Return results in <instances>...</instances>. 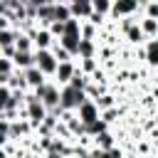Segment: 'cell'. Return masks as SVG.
Here are the masks:
<instances>
[{"label":"cell","instance_id":"7a4b0ae2","mask_svg":"<svg viewBox=\"0 0 158 158\" xmlns=\"http://www.w3.org/2000/svg\"><path fill=\"white\" fill-rule=\"evenodd\" d=\"M35 96L37 99H42V104L49 109V114L52 111H57L59 106H62V86L54 81V79H49L47 84H42L40 89H35Z\"/></svg>","mask_w":158,"mask_h":158},{"label":"cell","instance_id":"cb8c5ba5","mask_svg":"<svg viewBox=\"0 0 158 158\" xmlns=\"http://www.w3.org/2000/svg\"><path fill=\"white\" fill-rule=\"evenodd\" d=\"M52 52H54V57H57L59 62H72V59H74V57H72V54H69V52H67V49H64V47L59 44V40L54 42V47H52Z\"/></svg>","mask_w":158,"mask_h":158},{"label":"cell","instance_id":"603a6c76","mask_svg":"<svg viewBox=\"0 0 158 158\" xmlns=\"http://www.w3.org/2000/svg\"><path fill=\"white\" fill-rule=\"evenodd\" d=\"M94 101H96V106H99L101 111H106V109H114V106H116V101H114V94H109V91H106L104 96L94 99Z\"/></svg>","mask_w":158,"mask_h":158},{"label":"cell","instance_id":"83f0119b","mask_svg":"<svg viewBox=\"0 0 158 158\" xmlns=\"http://www.w3.org/2000/svg\"><path fill=\"white\" fill-rule=\"evenodd\" d=\"M49 2H57V0H27V5H32V7H42V5H49Z\"/></svg>","mask_w":158,"mask_h":158},{"label":"cell","instance_id":"6da1fadb","mask_svg":"<svg viewBox=\"0 0 158 158\" xmlns=\"http://www.w3.org/2000/svg\"><path fill=\"white\" fill-rule=\"evenodd\" d=\"M47 116H49V109L42 104V99H37L35 91H27V96H25V109H22V118H30V121L35 123V131H37V126H40Z\"/></svg>","mask_w":158,"mask_h":158},{"label":"cell","instance_id":"277c9868","mask_svg":"<svg viewBox=\"0 0 158 158\" xmlns=\"http://www.w3.org/2000/svg\"><path fill=\"white\" fill-rule=\"evenodd\" d=\"M89 99V94L86 91H79V89H74V86H62V109H67V111H77L84 101Z\"/></svg>","mask_w":158,"mask_h":158},{"label":"cell","instance_id":"7402d4cb","mask_svg":"<svg viewBox=\"0 0 158 158\" xmlns=\"http://www.w3.org/2000/svg\"><path fill=\"white\" fill-rule=\"evenodd\" d=\"M81 25H84V22L77 20V17L67 20V22H64V35H79V37H81ZM64 35H62V37H64Z\"/></svg>","mask_w":158,"mask_h":158},{"label":"cell","instance_id":"8fae6325","mask_svg":"<svg viewBox=\"0 0 158 158\" xmlns=\"http://www.w3.org/2000/svg\"><path fill=\"white\" fill-rule=\"evenodd\" d=\"M123 40L131 44V47H143L146 42H148V37L143 35V30H141V25H133V27H128L126 32H123Z\"/></svg>","mask_w":158,"mask_h":158},{"label":"cell","instance_id":"9c48e42d","mask_svg":"<svg viewBox=\"0 0 158 158\" xmlns=\"http://www.w3.org/2000/svg\"><path fill=\"white\" fill-rule=\"evenodd\" d=\"M22 74H25V81H27L30 91H35V89H40L42 84H47V81H49V79H47V77H44V74H42L37 67H30V69H25Z\"/></svg>","mask_w":158,"mask_h":158},{"label":"cell","instance_id":"e0dca14e","mask_svg":"<svg viewBox=\"0 0 158 158\" xmlns=\"http://www.w3.org/2000/svg\"><path fill=\"white\" fill-rule=\"evenodd\" d=\"M15 47H17V52H35V40H32L27 32L17 30V40H15Z\"/></svg>","mask_w":158,"mask_h":158},{"label":"cell","instance_id":"d6986e66","mask_svg":"<svg viewBox=\"0 0 158 158\" xmlns=\"http://www.w3.org/2000/svg\"><path fill=\"white\" fill-rule=\"evenodd\" d=\"M77 64H79V69H81L86 77H91V74L99 69V59H96V57H91V59H77Z\"/></svg>","mask_w":158,"mask_h":158},{"label":"cell","instance_id":"2e32d148","mask_svg":"<svg viewBox=\"0 0 158 158\" xmlns=\"http://www.w3.org/2000/svg\"><path fill=\"white\" fill-rule=\"evenodd\" d=\"M138 25H141V30H143V35H146L148 40H158V20H153V17H141Z\"/></svg>","mask_w":158,"mask_h":158},{"label":"cell","instance_id":"d4e9b609","mask_svg":"<svg viewBox=\"0 0 158 158\" xmlns=\"http://www.w3.org/2000/svg\"><path fill=\"white\" fill-rule=\"evenodd\" d=\"M116 116H121V109H118V106H114V109H106V111H101V118H104L106 123L116 121Z\"/></svg>","mask_w":158,"mask_h":158},{"label":"cell","instance_id":"5b68a950","mask_svg":"<svg viewBox=\"0 0 158 158\" xmlns=\"http://www.w3.org/2000/svg\"><path fill=\"white\" fill-rule=\"evenodd\" d=\"M133 15H141V0H114V7H111V17H133Z\"/></svg>","mask_w":158,"mask_h":158},{"label":"cell","instance_id":"9a60e30c","mask_svg":"<svg viewBox=\"0 0 158 158\" xmlns=\"http://www.w3.org/2000/svg\"><path fill=\"white\" fill-rule=\"evenodd\" d=\"M91 143H94V148H99V151H111V148L116 146V141H114L111 131H104V133H99L96 138H91Z\"/></svg>","mask_w":158,"mask_h":158},{"label":"cell","instance_id":"5bb4252c","mask_svg":"<svg viewBox=\"0 0 158 158\" xmlns=\"http://www.w3.org/2000/svg\"><path fill=\"white\" fill-rule=\"evenodd\" d=\"M12 62H15V67H17L20 72H25V69L35 67V52H17V54L12 57Z\"/></svg>","mask_w":158,"mask_h":158},{"label":"cell","instance_id":"3957f363","mask_svg":"<svg viewBox=\"0 0 158 158\" xmlns=\"http://www.w3.org/2000/svg\"><path fill=\"white\" fill-rule=\"evenodd\" d=\"M35 67H37L47 79H54L57 67H59V59L54 57L52 49H35Z\"/></svg>","mask_w":158,"mask_h":158},{"label":"cell","instance_id":"ac0fdd59","mask_svg":"<svg viewBox=\"0 0 158 158\" xmlns=\"http://www.w3.org/2000/svg\"><path fill=\"white\" fill-rule=\"evenodd\" d=\"M94 5V12L101 15V17H111V7H114V0H91Z\"/></svg>","mask_w":158,"mask_h":158},{"label":"cell","instance_id":"ffe728a7","mask_svg":"<svg viewBox=\"0 0 158 158\" xmlns=\"http://www.w3.org/2000/svg\"><path fill=\"white\" fill-rule=\"evenodd\" d=\"M104 131H109V123H106L104 118H99V121H94V123L86 126V136H89V138H96V136L104 133Z\"/></svg>","mask_w":158,"mask_h":158},{"label":"cell","instance_id":"f1b7e54d","mask_svg":"<svg viewBox=\"0 0 158 158\" xmlns=\"http://www.w3.org/2000/svg\"><path fill=\"white\" fill-rule=\"evenodd\" d=\"M64 2H74V0H64Z\"/></svg>","mask_w":158,"mask_h":158},{"label":"cell","instance_id":"44dd1931","mask_svg":"<svg viewBox=\"0 0 158 158\" xmlns=\"http://www.w3.org/2000/svg\"><path fill=\"white\" fill-rule=\"evenodd\" d=\"M91 158H123V151L121 148H111V151H99V148H91Z\"/></svg>","mask_w":158,"mask_h":158},{"label":"cell","instance_id":"484cf974","mask_svg":"<svg viewBox=\"0 0 158 158\" xmlns=\"http://www.w3.org/2000/svg\"><path fill=\"white\" fill-rule=\"evenodd\" d=\"M143 17H153V20H158V2H156V0H151V2L146 5Z\"/></svg>","mask_w":158,"mask_h":158},{"label":"cell","instance_id":"ba28073f","mask_svg":"<svg viewBox=\"0 0 158 158\" xmlns=\"http://www.w3.org/2000/svg\"><path fill=\"white\" fill-rule=\"evenodd\" d=\"M69 7H72V17L81 20V22H86V20L94 15V5H91V0H74V2H69Z\"/></svg>","mask_w":158,"mask_h":158},{"label":"cell","instance_id":"f546056e","mask_svg":"<svg viewBox=\"0 0 158 158\" xmlns=\"http://www.w3.org/2000/svg\"><path fill=\"white\" fill-rule=\"evenodd\" d=\"M156 2H158V0H156Z\"/></svg>","mask_w":158,"mask_h":158},{"label":"cell","instance_id":"30bf717a","mask_svg":"<svg viewBox=\"0 0 158 158\" xmlns=\"http://www.w3.org/2000/svg\"><path fill=\"white\" fill-rule=\"evenodd\" d=\"M141 52H143L146 64H148L151 69H158V40H148V42L141 47Z\"/></svg>","mask_w":158,"mask_h":158},{"label":"cell","instance_id":"4fadbf2b","mask_svg":"<svg viewBox=\"0 0 158 158\" xmlns=\"http://www.w3.org/2000/svg\"><path fill=\"white\" fill-rule=\"evenodd\" d=\"M59 44L77 59V54H79V44H81V37L79 35H64V37H59Z\"/></svg>","mask_w":158,"mask_h":158},{"label":"cell","instance_id":"8992f818","mask_svg":"<svg viewBox=\"0 0 158 158\" xmlns=\"http://www.w3.org/2000/svg\"><path fill=\"white\" fill-rule=\"evenodd\" d=\"M77 118H79L84 126H89V123H94V121H99V118H101V109L96 106V101H94V99H86V101L77 109Z\"/></svg>","mask_w":158,"mask_h":158},{"label":"cell","instance_id":"52a82bcc","mask_svg":"<svg viewBox=\"0 0 158 158\" xmlns=\"http://www.w3.org/2000/svg\"><path fill=\"white\" fill-rule=\"evenodd\" d=\"M79 72V64H77V59H72V62H59V67H57V74H54V81L59 84V86H67L72 79H74V74Z\"/></svg>","mask_w":158,"mask_h":158},{"label":"cell","instance_id":"4316f807","mask_svg":"<svg viewBox=\"0 0 158 158\" xmlns=\"http://www.w3.org/2000/svg\"><path fill=\"white\" fill-rule=\"evenodd\" d=\"M49 32H52V35L59 40V37L64 35V22H52V25H49Z\"/></svg>","mask_w":158,"mask_h":158},{"label":"cell","instance_id":"7c38bea8","mask_svg":"<svg viewBox=\"0 0 158 158\" xmlns=\"http://www.w3.org/2000/svg\"><path fill=\"white\" fill-rule=\"evenodd\" d=\"M99 42L96 40H84L81 37V44H79V54L77 59H91V57H99Z\"/></svg>","mask_w":158,"mask_h":158}]
</instances>
